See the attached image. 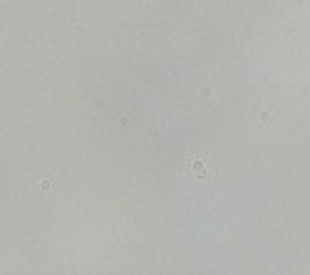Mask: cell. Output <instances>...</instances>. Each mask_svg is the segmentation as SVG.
<instances>
[{"label":"cell","mask_w":310,"mask_h":275,"mask_svg":"<svg viewBox=\"0 0 310 275\" xmlns=\"http://www.w3.org/2000/svg\"><path fill=\"white\" fill-rule=\"evenodd\" d=\"M184 174L189 176V181L199 188H208L216 183V166L213 161L201 156V154H189L184 159Z\"/></svg>","instance_id":"obj_1"}]
</instances>
